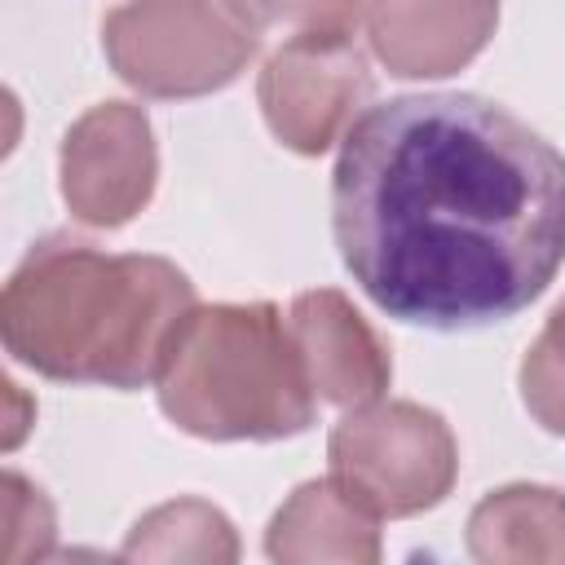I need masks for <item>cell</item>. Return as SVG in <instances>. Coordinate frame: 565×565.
I'll return each instance as SVG.
<instances>
[{"instance_id":"6da1fadb","label":"cell","mask_w":565,"mask_h":565,"mask_svg":"<svg viewBox=\"0 0 565 565\" xmlns=\"http://www.w3.org/2000/svg\"><path fill=\"white\" fill-rule=\"evenodd\" d=\"M331 230L388 318L433 331L508 322L565 260V154L486 97H393L340 141Z\"/></svg>"},{"instance_id":"7a4b0ae2","label":"cell","mask_w":565,"mask_h":565,"mask_svg":"<svg viewBox=\"0 0 565 565\" xmlns=\"http://www.w3.org/2000/svg\"><path fill=\"white\" fill-rule=\"evenodd\" d=\"M194 313L190 278L163 256H110L53 234L9 274L0 296L4 349L66 384H154Z\"/></svg>"},{"instance_id":"3957f363","label":"cell","mask_w":565,"mask_h":565,"mask_svg":"<svg viewBox=\"0 0 565 565\" xmlns=\"http://www.w3.org/2000/svg\"><path fill=\"white\" fill-rule=\"evenodd\" d=\"M154 388L159 411L203 441H278L318 415L291 327L269 300L194 305Z\"/></svg>"},{"instance_id":"277c9868","label":"cell","mask_w":565,"mask_h":565,"mask_svg":"<svg viewBox=\"0 0 565 565\" xmlns=\"http://www.w3.org/2000/svg\"><path fill=\"white\" fill-rule=\"evenodd\" d=\"M102 49L128 88L177 102L234 84L256 35L225 0H128L106 13Z\"/></svg>"},{"instance_id":"5b68a950","label":"cell","mask_w":565,"mask_h":565,"mask_svg":"<svg viewBox=\"0 0 565 565\" xmlns=\"http://www.w3.org/2000/svg\"><path fill=\"white\" fill-rule=\"evenodd\" d=\"M331 481L380 521L437 508L459 472L450 424L419 402L353 406L327 437Z\"/></svg>"},{"instance_id":"8992f818","label":"cell","mask_w":565,"mask_h":565,"mask_svg":"<svg viewBox=\"0 0 565 565\" xmlns=\"http://www.w3.org/2000/svg\"><path fill=\"white\" fill-rule=\"evenodd\" d=\"M371 97V75L353 40L278 44L256 79L269 132L296 154H322L353 128Z\"/></svg>"},{"instance_id":"52a82bcc","label":"cell","mask_w":565,"mask_h":565,"mask_svg":"<svg viewBox=\"0 0 565 565\" xmlns=\"http://www.w3.org/2000/svg\"><path fill=\"white\" fill-rule=\"evenodd\" d=\"M159 150L141 106L102 102L62 137V199L93 230L128 225L154 194Z\"/></svg>"},{"instance_id":"ba28073f","label":"cell","mask_w":565,"mask_h":565,"mask_svg":"<svg viewBox=\"0 0 565 565\" xmlns=\"http://www.w3.org/2000/svg\"><path fill=\"white\" fill-rule=\"evenodd\" d=\"M371 53L402 79L463 71L494 35L499 0H366Z\"/></svg>"},{"instance_id":"9c48e42d","label":"cell","mask_w":565,"mask_h":565,"mask_svg":"<svg viewBox=\"0 0 565 565\" xmlns=\"http://www.w3.org/2000/svg\"><path fill=\"white\" fill-rule=\"evenodd\" d=\"M287 327L318 402L353 411L384 397L393 380V358L371 322L349 305V296L331 287L300 291L287 309Z\"/></svg>"},{"instance_id":"30bf717a","label":"cell","mask_w":565,"mask_h":565,"mask_svg":"<svg viewBox=\"0 0 565 565\" xmlns=\"http://www.w3.org/2000/svg\"><path fill=\"white\" fill-rule=\"evenodd\" d=\"M265 552L287 565L313 561H380V516L366 512L340 481H305L269 521Z\"/></svg>"},{"instance_id":"8fae6325","label":"cell","mask_w":565,"mask_h":565,"mask_svg":"<svg viewBox=\"0 0 565 565\" xmlns=\"http://www.w3.org/2000/svg\"><path fill=\"white\" fill-rule=\"evenodd\" d=\"M468 552L481 565L565 561V494L552 486H503L490 490L468 516Z\"/></svg>"},{"instance_id":"7c38bea8","label":"cell","mask_w":565,"mask_h":565,"mask_svg":"<svg viewBox=\"0 0 565 565\" xmlns=\"http://www.w3.org/2000/svg\"><path fill=\"white\" fill-rule=\"evenodd\" d=\"M128 561H234L238 539L225 512H216L203 499H177L154 512H146L128 543Z\"/></svg>"},{"instance_id":"4fadbf2b","label":"cell","mask_w":565,"mask_h":565,"mask_svg":"<svg viewBox=\"0 0 565 565\" xmlns=\"http://www.w3.org/2000/svg\"><path fill=\"white\" fill-rule=\"evenodd\" d=\"M230 13L256 35L278 44L353 40L366 0H225Z\"/></svg>"},{"instance_id":"5bb4252c","label":"cell","mask_w":565,"mask_h":565,"mask_svg":"<svg viewBox=\"0 0 565 565\" xmlns=\"http://www.w3.org/2000/svg\"><path fill=\"white\" fill-rule=\"evenodd\" d=\"M521 402L547 428L565 437V300L552 309L521 362Z\"/></svg>"},{"instance_id":"9a60e30c","label":"cell","mask_w":565,"mask_h":565,"mask_svg":"<svg viewBox=\"0 0 565 565\" xmlns=\"http://www.w3.org/2000/svg\"><path fill=\"white\" fill-rule=\"evenodd\" d=\"M0 561L22 565L53 552V503L18 472L0 477Z\"/></svg>"},{"instance_id":"2e32d148","label":"cell","mask_w":565,"mask_h":565,"mask_svg":"<svg viewBox=\"0 0 565 565\" xmlns=\"http://www.w3.org/2000/svg\"><path fill=\"white\" fill-rule=\"evenodd\" d=\"M4 397H9V428H4V446L13 450L18 441H22V428H26V406H22V393H18V384L13 380H4Z\"/></svg>"}]
</instances>
